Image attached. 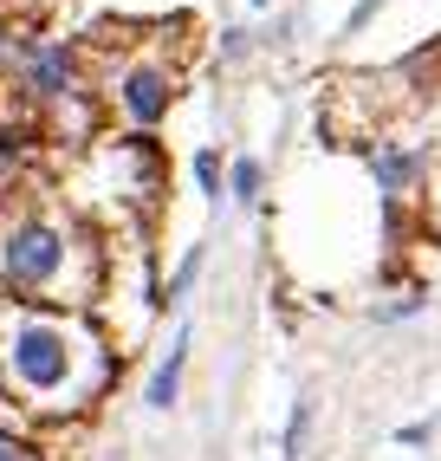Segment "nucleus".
Here are the masks:
<instances>
[{"mask_svg":"<svg viewBox=\"0 0 441 461\" xmlns=\"http://www.w3.org/2000/svg\"><path fill=\"white\" fill-rule=\"evenodd\" d=\"M123 345L91 312L0 299V403L26 422H85L111 396Z\"/></svg>","mask_w":441,"mask_h":461,"instance_id":"f257e3e1","label":"nucleus"},{"mask_svg":"<svg viewBox=\"0 0 441 461\" xmlns=\"http://www.w3.org/2000/svg\"><path fill=\"white\" fill-rule=\"evenodd\" d=\"M104 293V240L85 228L72 202L52 189H26L0 208V299L91 312Z\"/></svg>","mask_w":441,"mask_h":461,"instance_id":"f03ea898","label":"nucleus"},{"mask_svg":"<svg viewBox=\"0 0 441 461\" xmlns=\"http://www.w3.org/2000/svg\"><path fill=\"white\" fill-rule=\"evenodd\" d=\"M104 111L123 117V131L130 137H149L156 124H169V111L182 98V66L163 52V46H149V52H117L111 66H104Z\"/></svg>","mask_w":441,"mask_h":461,"instance_id":"7ed1b4c3","label":"nucleus"},{"mask_svg":"<svg viewBox=\"0 0 441 461\" xmlns=\"http://www.w3.org/2000/svg\"><path fill=\"white\" fill-rule=\"evenodd\" d=\"M20 91L33 104H66V98H85V72H78V52L66 40H40V46H26L20 59Z\"/></svg>","mask_w":441,"mask_h":461,"instance_id":"20e7f679","label":"nucleus"},{"mask_svg":"<svg viewBox=\"0 0 441 461\" xmlns=\"http://www.w3.org/2000/svg\"><path fill=\"white\" fill-rule=\"evenodd\" d=\"M370 182H376V195L396 208L402 195H416L422 182H428V157H422V149H409V143H396V137H376V149H370Z\"/></svg>","mask_w":441,"mask_h":461,"instance_id":"39448f33","label":"nucleus"},{"mask_svg":"<svg viewBox=\"0 0 441 461\" xmlns=\"http://www.w3.org/2000/svg\"><path fill=\"white\" fill-rule=\"evenodd\" d=\"M188 351H195V331L182 325V331L169 338V357L156 364L149 384H143V403H149V410H176V396H182V371H188Z\"/></svg>","mask_w":441,"mask_h":461,"instance_id":"423d86ee","label":"nucleus"},{"mask_svg":"<svg viewBox=\"0 0 441 461\" xmlns=\"http://www.w3.org/2000/svg\"><path fill=\"white\" fill-rule=\"evenodd\" d=\"M228 195H234L240 208H254V202L266 195V163H260V157H234V169H228Z\"/></svg>","mask_w":441,"mask_h":461,"instance_id":"0eeeda50","label":"nucleus"},{"mask_svg":"<svg viewBox=\"0 0 441 461\" xmlns=\"http://www.w3.org/2000/svg\"><path fill=\"white\" fill-rule=\"evenodd\" d=\"M202 260H208L202 248H188V254H182V267H176L169 280H163V299H169V305H182V299H188V286L202 280Z\"/></svg>","mask_w":441,"mask_h":461,"instance_id":"6e6552de","label":"nucleus"},{"mask_svg":"<svg viewBox=\"0 0 441 461\" xmlns=\"http://www.w3.org/2000/svg\"><path fill=\"white\" fill-rule=\"evenodd\" d=\"M305 436H311V403L299 396V403H292V416H286V436H279V455H286V461H299V455H305Z\"/></svg>","mask_w":441,"mask_h":461,"instance_id":"1a4fd4ad","label":"nucleus"},{"mask_svg":"<svg viewBox=\"0 0 441 461\" xmlns=\"http://www.w3.org/2000/svg\"><path fill=\"white\" fill-rule=\"evenodd\" d=\"M428 305V293H402V299H390V305H370V319L376 325H396V319H416Z\"/></svg>","mask_w":441,"mask_h":461,"instance_id":"9d476101","label":"nucleus"},{"mask_svg":"<svg viewBox=\"0 0 441 461\" xmlns=\"http://www.w3.org/2000/svg\"><path fill=\"white\" fill-rule=\"evenodd\" d=\"M0 461H46V455H40V442H33V436H20V429L0 422Z\"/></svg>","mask_w":441,"mask_h":461,"instance_id":"9b49d317","label":"nucleus"},{"mask_svg":"<svg viewBox=\"0 0 441 461\" xmlns=\"http://www.w3.org/2000/svg\"><path fill=\"white\" fill-rule=\"evenodd\" d=\"M195 182L208 202H220V149H195Z\"/></svg>","mask_w":441,"mask_h":461,"instance_id":"f8f14e48","label":"nucleus"},{"mask_svg":"<svg viewBox=\"0 0 441 461\" xmlns=\"http://www.w3.org/2000/svg\"><path fill=\"white\" fill-rule=\"evenodd\" d=\"M422 221H428V234L441 240V176H435L428 189H422Z\"/></svg>","mask_w":441,"mask_h":461,"instance_id":"ddd939ff","label":"nucleus"},{"mask_svg":"<svg viewBox=\"0 0 441 461\" xmlns=\"http://www.w3.org/2000/svg\"><path fill=\"white\" fill-rule=\"evenodd\" d=\"M428 436H435V422H402V429H396V442H402V448H422Z\"/></svg>","mask_w":441,"mask_h":461,"instance_id":"4468645a","label":"nucleus"},{"mask_svg":"<svg viewBox=\"0 0 441 461\" xmlns=\"http://www.w3.org/2000/svg\"><path fill=\"white\" fill-rule=\"evenodd\" d=\"M254 7H266V0H254Z\"/></svg>","mask_w":441,"mask_h":461,"instance_id":"2eb2a0df","label":"nucleus"}]
</instances>
